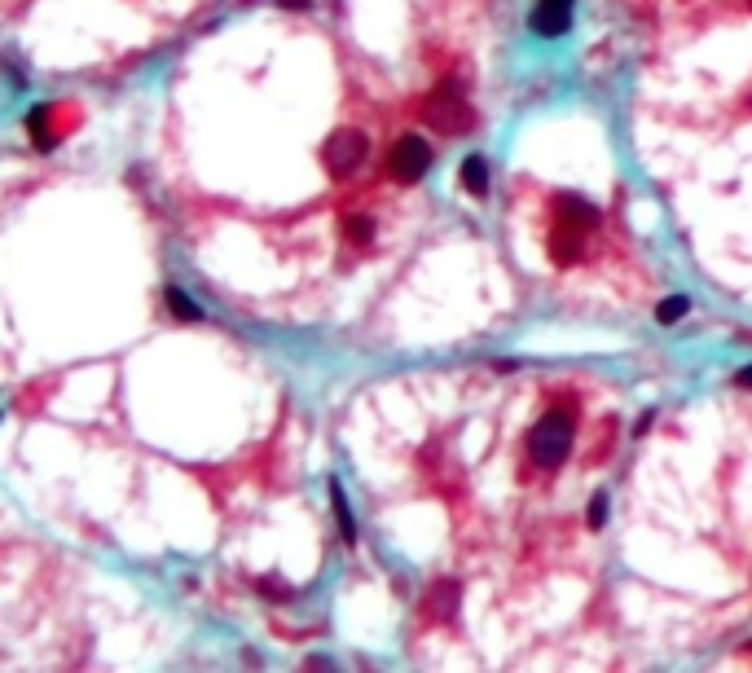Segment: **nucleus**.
I'll return each mask as SVG.
<instances>
[{"instance_id": "obj_1", "label": "nucleus", "mask_w": 752, "mask_h": 673, "mask_svg": "<svg viewBox=\"0 0 752 673\" xmlns=\"http://www.w3.org/2000/svg\"><path fill=\"white\" fill-rule=\"evenodd\" d=\"M418 119H423L427 128H436L440 137H467V132L475 128V106L467 102V93H462L458 80H440L423 97Z\"/></svg>"}, {"instance_id": "obj_2", "label": "nucleus", "mask_w": 752, "mask_h": 673, "mask_svg": "<svg viewBox=\"0 0 752 673\" xmlns=\"http://www.w3.org/2000/svg\"><path fill=\"white\" fill-rule=\"evenodd\" d=\"M572 436H577V418H572V410L555 405V410L541 414L533 423V432H528V458H533L537 467L555 471L572 454Z\"/></svg>"}, {"instance_id": "obj_3", "label": "nucleus", "mask_w": 752, "mask_h": 673, "mask_svg": "<svg viewBox=\"0 0 752 673\" xmlns=\"http://www.w3.org/2000/svg\"><path fill=\"white\" fill-rule=\"evenodd\" d=\"M366 154H370L366 132H361V128H339V132H330L326 146H322V168L335 176V181H348V176L366 163Z\"/></svg>"}, {"instance_id": "obj_4", "label": "nucleus", "mask_w": 752, "mask_h": 673, "mask_svg": "<svg viewBox=\"0 0 752 673\" xmlns=\"http://www.w3.org/2000/svg\"><path fill=\"white\" fill-rule=\"evenodd\" d=\"M431 172V146L418 132H405V137L392 141V150H387V176L401 185H418L423 176Z\"/></svg>"}, {"instance_id": "obj_5", "label": "nucleus", "mask_w": 752, "mask_h": 673, "mask_svg": "<svg viewBox=\"0 0 752 673\" xmlns=\"http://www.w3.org/2000/svg\"><path fill=\"white\" fill-rule=\"evenodd\" d=\"M458 603H462V581H453V577L431 581L427 594H423V621H436V625L453 621Z\"/></svg>"}, {"instance_id": "obj_6", "label": "nucleus", "mask_w": 752, "mask_h": 673, "mask_svg": "<svg viewBox=\"0 0 752 673\" xmlns=\"http://www.w3.org/2000/svg\"><path fill=\"white\" fill-rule=\"evenodd\" d=\"M572 9H577V0H537V5H533V18H528V27H533L537 36H546V40L568 36Z\"/></svg>"}, {"instance_id": "obj_7", "label": "nucleus", "mask_w": 752, "mask_h": 673, "mask_svg": "<svg viewBox=\"0 0 752 673\" xmlns=\"http://www.w3.org/2000/svg\"><path fill=\"white\" fill-rule=\"evenodd\" d=\"M555 225H568V229L590 234V229L599 225V207L585 203V198H577V194H559L555 198Z\"/></svg>"}, {"instance_id": "obj_8", "label": "nucleus", "mask_w": 752, "mask_h": 673, "mask_svg": "<svg viewBox=\"0 0 752 673\" xmlns=\"http://www.w3.org/2000/svg\"><path fill=\"white\" fill-rule=\"evenodd\" d=\"M581 251H585V234H581V229H568V225L550 229V260H555L559 269H572V264L581 260Z\"/></svg>"}, {"instance_id": "obj_9", "label": "nucleus", "mask_w": 752, "mask_h": 673, "mask_svg": "<svg viewBox=\"0 0 752 673\" xmlns=\"http://www.w3.org/2000/svg\"><path fill=\"white\" fill-rule=\"evenodd\" d=\"M458 185H462V190H467L471 198H484V194H489V163H484L480 154L462 159V168H458Z\"/></svg>"}, {"instance_id": "obj_10", "label": "nucleus", "mask_w": 752, "mask_h": 673, "mask_svg": "<svg viewBox=\"0 0 752 673\" xmlns=\"http://www.w3.org/2000/svg\"><path fill=\"white\" fill-rule=\"evenodd\" d=\"M330 506H335V524H339V537L352 546L357 542V520H352V506L344 498V484L339 480H330Z\"/></svg>"}, {"instance_id": "obj_11", "label": "nucleus", "mask_w": 752, "mask_h": 673, "mask_svg": "<svg viewBox=\"0 0 752 673\" xmlns=\"http://www.w3.org/2000/svg\"><path fill=\"white\" fill-rule=\"evenodd\" d=\"M49 119H53V106H31L27 110V132H31V141H36V150H53Z\"/></svg>"}, {"instance_id": "obj_12", "label": "nucleus", "mask_w": 752, "mask_h": 673, "mask_svg": "<svg viewBox=\"0 0 752 673\" xmlns=\"http://www.w3.org/2000/svg\"><path fill=\"white\" fill-rule=\"evenodd\" d=\"M163 300H168L172 317H181V322H203V308H198L190 295L181 291V286H168V291H163Z\"/></svg>"}, {"instance_id": "obj_13", "label": "nucleus", "mask_w": 752, "mask_h": 673, "mask_svg": "<svg viewBox=\"0 0 752 673\" xmlns=\"http://www.w3.org/2000/svg\"><path fill=\"white\" fill-rule=\"evenodd\" d=\"M344 238L352 242V247H366V242H374V216H344Z\"/></svg>"}, {"instance_id": "obj_14", "label": "nucleus", "mask_w": 752, "mask_h": 673, "mask_svg": "<svg viewBox=\"0 0 752 673\" xmlns=\"http://www.w3.org/2000/svg\"><path fill=\"white\" fill-rule=\"evenodd\" d=\"M687 313H691V300H687V295H669V300H660V304H656V322H660V326L682 322Z\"/></svg>"}, {"instance_id": "obj_15", "label": "nucleus", "mask_w": 752, "mask_h": 673, "mask_svg": "<svg viewBox=\"0 0 752 673\" xmlns=\"http://www.w3.org/2000/svg\"><path fill=\"white\" fill-rule=\"evenodd\" d=\"M585 524H590L594 533L607 524V493H594V498H590V515H585Z\"/></svg>"}, {"instance_id": "obj_16", "label": "nucleus", "mask_w": 752, "mask_h": 673, "mask_svg": "<svg viewBox=\"0 0 752 673\" xmlns=\"http://www.w3.org/2000/svg\"><path fill=\"white\" fill-rule=\"evenodd\" d=\"M260 590H264V594H273V599H286V594H291L286 586H278V581H260Z\"/></svg>"}, {"instance_id": "obj_17", "label": "nucleus", "mask_w": 752, "mask_h": 673, "mask_svg": "<svg viewBox=\"0 0 752 673\" xmlns=\"http://www.w3.org/2000/svg\"><path fill=\"white\" fill-rule=\"evenodd\" d=\"M735 388H752V366H744L735 374Z\"/></svg>"}, {"instance_id": "obj_18", "label": "nucleus", "mask_w": 752, "mask_h": 673, "mask_svg": "<svg viewBox=\"0 0 752 673\" xmlns=\"http://www.w3.org/2000/svg\"><path fill=\"white\" fill-rule=\"evenodd\" d=\"M651 423H656V414H643V418H638V427H634V436H647Z\"/></svg>"}, {"instance_id": "obj_19", "label": "nucleus", "mask_w": 752, "mask_h": 673, "mask_svg": "<svg viewBox=\"0 0 752 673\" xmlns=\"http://www.w3.org/2000/svg\"><path fill=\"white\" fill-rule=\"evenodd\" d=\"M282 9H308V0H278Z\"/></svg>"}, {"instance_id": "obj_20", "label": "nucleus", "mask_w": 752, "mask_h": 673, "mask_svg": "<svg viewBox=\"0 0 752 673\" xmlns=\"http://www.w3.org/2000/svg\"><path fill=\"white\" fill-rule=\"evenodd\" d=\"M748 5H752V0H748Z\"/></svg>"}]
</instances>
